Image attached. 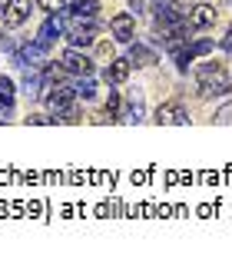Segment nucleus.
Here are the masks:
<instances>
[{
  "label": "nucleus",
  "mask_w": 232,
  "mask_h": 259,
  "mask_svg": "<svg viewBox=\"0 0 232 259\" xmlns=\"http://www.w3.org/2000/svg\"><path fill=\"white\" fill-rule=\"evenodd\" d=\"M196 87L202 97H222V93H229L232 76L222 63H202V67H196Z\"/></svg>",
  "instance_id": "f257e3e1"
},
{
  "label": "nucleus",
  "mask_w": 232,
  "mask_h": 259,
  "mask_svg": "<svg viewBox=\"0 0 232 259\" xmlns=\"http://www.w3.org/2000/svg\"><path fill=\"white\" fill-rule=\"evenodd\" d=\"M67 40L73 47H90L93 40H97L93 17H70V23H67Z\"/></svg>",
  "instance_id": "f03ea898"
},
{
  "label": "nucleus",
  "mask_w": 232,
  "mask_h": 259,
  "mask_svg": "<svg viewBox=\"0 0 232 259\" xmlns=\"http://www.w3.org/2000/svg\"><path fill=\"white\" fill-rule=\"evenodd\" d=\"M73 100H76V90H70V87H50V93H47V107L63 120L67 113H73Z\"/></svg>",
  "instance_id": "7ed1b4c3"
},
{
  "label": "nucleus",
  "mask_w": 232,
  "mask_h": 259,
  "mask_svg": "<svg viewBox=\"0 0 232 259\" xmlns=\"http://www.w3.org/2000/svg\"><path fill=\"white\" fill-rule=\"evenodd\" d=\"M30 10H33V0H7L4 4V27H20L27 17H30Z\"/></svg>",
  "instance_id": "20e7f679"
},
{
  "label": "nucleus",
  "mask_w": 232,
  "mask_h": 259,
  "mask_svg": "<svg viewBox=\"0 0 232 259\" xmlns=\"http://www.w3.org/2000/svg\"><path fill=\"white\" fill-rule=\"evenodd\" d=\"M60 63H63V70L67 73H76V76H90L93 73V60L86 54H80V50H63V57H60Z\"/></svg>",
  "instance_id": "39448f33"
},
{
  "label": "nucleus",
  "mask_w": 232,
  "mask_h": 259,
  "mask_svg": "<svg viewBox=\"0 0 232 259\" xmlns=\"http://www.w3.org/2000/svg\"><path fill=\"white\" fill-rule=\"evenodd\" d=\"M110 30H113V37L120 40V44H133V37H136V20H133V14H116L110 20Z\"/></svg>",
  "instance_id": "423d86ee"
},
{
  "label": "nucleus",
  "mask_w": 232,
  "mask_h": 259,
  "mask_svg": "<svg viewBox=\"0 0 232 259\" xmlns=\"http://www.w3.org/2000/svg\"><path fill=\"white\" fill-rule=\"evenodd\" d=\"M156 123L159 126H182V123H189V116L182 110V103H163L156 110Z\"/></svg>",
  "instance_id": "0eeeda50"
},
{
  "label": "nucleus",
  "mask_w": 232,
  "mask_h": 259,
  "mask_svg": "<svg viewBox=\"0 0 232 259\" xmlns=\"http://www.w3.org/2000/svg\"><path fill=\"white\" fill-rule=\"evenodd\" d=\"M216 7H212V4H196L193 10H189V27H212V23H216Z\"/></svg>",
  "instance_id": "6e6552de"
},
{
  "label": "nucleus",
  "mask_w": 232,
  "mask_h": 259,
  "mask_svg": "<svg viewBox=\"0 0 232 259\" xmlns=\"http://www.w3.org/2000/svg\"><path fill=\"white\" fill-rule=\"evenodd\" d=\"M129 70H133V63L123 60V57H116V60H110V67L103 70V80L106 83H126Z\"/></svg>",
  "instance_id": "1a4fd4ad"
},
{
  "label": "nucleus",
  "mask_w": 232,
  "mask_h": 259,
  "mask_svg": "<svg viewBox=\"0 0 232 259\" xmlns=\"http://www.w3.org/2000/svg\"><path fill=\"white\" fill-rule=\"evenodd\" d=\"M60 33H63V20H60V14H50V17L43 20V27H40V37H37V40L50 47L53 40L60 37Z\"/></svg>",
  "instance_id": "9d476101"
},
{
  "label": "nucleus",
  "mask_w": 232,
  "mask_h": 259,
  "mask_svg": "<svg viewBox=\"0 0 232 259\" xmlns=\"http://www.w3.org/2000/svg\"><path fill=\"white\" fill-rule=\"evenodd\" d=\"M129 63H136V67H153V63H156V50H150L146 44H133L129 47Z\"/></svg>",
  "instance_id": "9b49d317"
},
{
  "label": "nucleus",
  "mask_w": 232,
  "mask_h": 259,
  "mask_svg": "<svg viewBox=\"0 0 232 259\" xmlns=\"http://www.w3.org/2000/svg\"><path fill=\"white\" fill-rule=\"evenodd\" d=\"M97 10H100L97 0H73L67 7V17H97Z\"/></svg>",
  "instance_id": "f8f14e48"
},
{
  "label": "nucleus",
  "mask_w": 232,
  "mask_h": 259,
  "mask_svg": "<svg viewBox=\"0 0 232 259\" xmlns=\"http://www.w3.org/2000/svg\"><path fill=\"white\" fill-rule=\"evenodd\" d=\"M10 100H14V80L0 76V107H10Z\"/></svg>",
  "instance_id": "ddd939ff"
},
{
  "label": "nucleus",
  "mask_w": 232,
  "mask_h": 259,
  "mask_svg": "<svg viewBox=\"0 0 232 259\" xmlns=\"http://www.w3.org/2000/svg\"><path fill=\"white\" fill-rule=\"evenodd\" d=\"M93 93H97L93 80H90V76H83V80H80V87H76V97H83V100H93Z\"/></svg>",
  "instance_id": "4468645a"
},
{
  "label": "nucleus",
  "mask_w": 232,
  "mask_h": 259,
  "mask_svg": "<svg viewBox=\"0 0 232 259\" xmlns=\"http://www.w3.org/2000/svg\"><path fill=\"white\" fill-rule=\"evenodd\" d=\"M189 50H193V57H206L212 54V40H196V44H189Z\"/></svg>",
  "instance_id": "2eb2a0df"
},
{
  "label": "nucleus",
  "mask_w": 232,
  "mask_h": 259,
  "mask_svg": "<svg viewBox=\"0 0 232 259\" xmlns=\"http://www.w3.org/2000/svg\"><path fill=\"white\" fill-rule=\"evenodd\" d=\"M106 113H110V120H116V113H120V93L110 90V100H106Z\"/></svg>",
  "instance_id": "dca6fc26"
},
{
  "label": "nucleus",
  "mask_w": 232,
  "mask_h": 259,
  "mask_svg": "<svg viewBox=\"0 0 232 259\" xmlns=\"http://www.w3.org/2000/svg\"><path fill=\"white\" fill-rule=\"evenodd\" d=\"M37 4L47 10V14H63V10H67V7H63V0H37Z\"/></svg>",
  "instance_id": "f3484780"
},
{
  "label": "nucleus",
  "mask_w": 232,
  "mask_h": 259,
  "mask_svg": "<svg viewBox=\"0 0 232 259\" xmlns=\"http://www.w3.org/2000/svg\"><path fill=\"white\" fill-rule=\"evenodd\" d=\"M27 120H30V123H40V126H50V123H57L53 116H27Z\"/></svg>",
  "instance_id": "a211bd4d"
},
{
  "label": "nucleus",
  "mask_w": 232,
  "mask_h": 259,
  "mask_svg": "<svg viewBox=\"0 0 232 259\" xmlns=\"http://www.w3.org/2000/svg\"><path fill=\"white\" fill-rule=\"evenodd\" d=\"M219 123H232V107H225V110H219V116H216Z\"/></svg>",
  "instance_id": "6ab92c4d"
},
{
  "label": "nucleus",
  "mask_w": 232,
  "mask_h": 259,
  "mask_svg": "<svg viewBox=\"0 0 232 259\" xmlns=\"http://www.w3.org/2000/svg\"><path fill=\"white\" fill-rule=\"evenodd\" d=\"M222 50H225V54H232V30L222 37Z\"/></svg>",
  "instance_id": "aec40b11"
},
{
  "label": "nucleus",
  "mask_w": 232,
  "mask_h": 259,
  "mask_svg": "<svg viewBox=\"0 0 232 259\" xmlns=\"http://www.w3.org/2000/svg\"><path fill=\"white\" fill-rule=\"evenodd\" d=\"M129 7H133V14L140 17V14H143V0H129Z\"/></svg>",
  "instance_id": "412c9836"
}]
</instances>
